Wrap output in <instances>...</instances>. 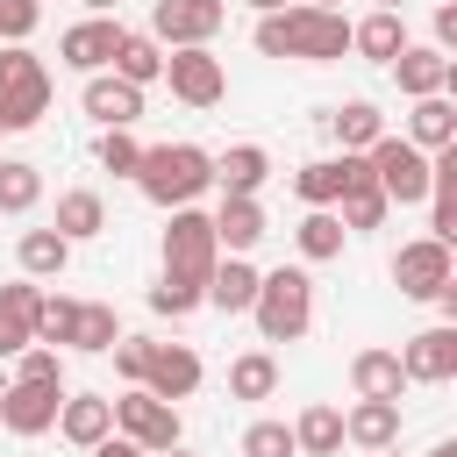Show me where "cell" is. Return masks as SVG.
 Segmentation results:
<instances>
[{"label": "cell", "instance_id": "44dd1931", "mask_svg": "<svg viewBox=\"0 0 457 457\" xmlns=\"http://www.w3.org/2000/svg\"><path fill=\"white\" fill-rule=\"evenodd\" d=\"M364 171V157H314V164H300L293 171V193L307 200V207H336L343 200V186Z\"/></svg>", "mask_w": 457, "mask_h": 457}, {"label": "cell", "instance_id": "e575fe53", "mask_svg": "<svg viewBox=\"0 0 457 457\" xmlns=\"http://www.w3.org/2000/svg\"><path fill=\"white\" fill-rule=\"evenodd\" d=\"M43 200V171L29 157H0V214H29Z\"/></svg>", "mask_w": 457, "mask_h": 457}, {"label": "cell", "instance_id": "ba28073f", "mask_svg": "<svg viewBox=\"0 0 457 457\" xmlns=\"http://www.w3.org/2000/svg\"><path fill=\"white\" fill-rule=\"evenodd\" d=\"M114 436H129L136 450H171L179 443V407L171 400H157V393H143V386H129L121 400H114Z\"/></svg>", "mask_w": 457, "mask_h": 457}, {"label": "cell", "instance_id": "5bb4252c", "mask_svg": "<svg viewBox=\"0 0 457 457\" xmlns=\"http://www.w3.org/2000/svg\"><path fill=\"white\" fill-rule=\"evenodd\" d=\"M200 386V357L186 343H150V364H143V393L157 400H186Z\"/></svg>", "mask_w": 457, "mask_h": 457}, {"label": "cell", "instance_id": "cb8c5ba5", "mask_svg": "<svg viewBox=\"0 0 457 457\" xmlns=\"http://www.w3.org/2000/svg\"><path fill=\"white\" fill-rule=\"evenodd\" d=\"M350 386H357V400H400L407 393L400 350H357L350 357Z\"/></svg>", "mask_w": 457, "mask_h": 457}, {"label": "cell", "instance_id": "f35d334b", "mask_svg": "<svg viewBox=\"0 0 457 457\" xmlns=\"http://www.w3.org/2000/svg\"><path fill=\"white\" fill-rule=\"evenodd\" d=\"M136 164H143V143H136L129 129H107V136H100V171H114V179H136Z\"/></svg>", "mask_w": 457, "mask_h": 457}, {"label": "cell", "instance_id": "8992f818", "mask_svg": "<svg viewBox=\"0 0 457 457\" xmlns=\"http://www.w3.org/2000/svg\"><path fill=\"white\" fill-rule=\"evenodd\" d=\"M393 286H400V300H436V293H450V286H457L450 243H436V236L400 243V250H393Z\"/></svg>", "mask_w": 457, "mask_h": 457}, {"label": "cell", "instance_id": "d4e9b609", "mask_svg": "<svg viewBox=\"0 0 457 457\" xmlns=\"http://www.w3.org/2000/svg\"><path fill=\"white\" fill-rule=\"evenodd\" d=\"M350 50H357V57H371V64H393V57L407 50V21H400V14H386V7H371L364 21H350Z\"/></svg>", "mask_w": 457, "mask_h": 457}, {"label": "cell", "instance_id": "836d02e7", "mask_svg": "<svg viewBox=\"0 0 457 457\" xmlns=\"http://www.w3.org/2000/svg\"><path fill=\"white\" fill-rule=\"evenodd\" d=\"M114 79H129V86L143 93L150 79H164V50H157L150 36H136V29H129V36H121V50H114Z\"/></svg>", "mask_w": 457, "mask_h": 457}, {"label": "cell", "instance_id": "7a4b0ae2", "mask_svg": "<svg viewBox=\"0 0 457 457\" xmlns=\"http://www.w3.org/2000/svg\"><path fill=\"white\" fill-rule=\"evenodd\" d=\"M136 186H143V200L164 207V214H171V207H193V193L214 186V157H207L200 143H157V150H143Z\"/></svg>", "mask_w": 457, "mask_h": 457}, {"label": "cell", "instance_id": "681fc988", "mask_svg": "<svg viewBox=\"0 0 457 457\" xmlns=\"http://www.w3.org/2000/svg\"><path fill=\"white\" fill-rule=\"evenodd\" d=\"M307 7H328V14H343V0H307Z\"/></svg>", "mask_w": 457, "mask_h": 457}, {"label": "cell", "instance_id": "60d3db41", "mask_svg": "<svg viewBox=\"0 0 457 457\" xmlns=\"http://www.w3.org/2000/svg\"><path fill=\"white\" fill-rule=\"evenodd\" d=\"M14 378H29V386H64V364H57L50 343H29V350L14 357Z\"/></svg>", "mask_w": 457, "mask_h": 457}, {"label": "cell", "instance_id": "db71d44e", "mask_svg": "<svg viewBox=\"0 0 457 457\" xmlns=\"http://www.w3.org/2000/svg\"><path fill=\"white\" fill-rule=\"evenodd\" d=\"M378 457H386V450H378Z\"/></svg>", "mask_w": 457, "mask_h": 457}, {"label": "cell", "instance_id": "f907efd6", "mask_svg": "<svg viewBox=\"0 0 457 457\" xmlns=\"http://www.w3.org/2000/svg\"><path fill=\"white\" fill-rule=\"evenodd\" d=\"M157 457H193V450H186V443H171V450H157Z\"/></svg>", "mask_w": 457, "mask_h": 457}, {"label": "cell", "instance_id": "83f0119b", "mask_svg": "<svg viewBox=\"0 0 457 457\" xmlns=\"http://www.w3.org/2000/svg\"><path fill=\"white\" fill-rule=\"evenodd\" d=\"M336 207H343V214H336V221H343V236H350V228H378V221L393 214V200L378 193V179H371V164H364V171H357V179L343 186V200H336Z\"/></svg>", "mask_w": 457, "mask_h": 457}, {"label": "cell", "instance_id": "d6a6232c", "mask_svg": "<svg viewBox=\"0 0 457 457\" xmlns=\"http://www.w3.org/2000/svg\"><path fill=\"white\" fill-rule=\"evenodd\" d=\"M228 393H236V400H271V393H278V357H271V350H243V357L228 364Z\"/></svg>", "mask_w": 457, "mask_h": 457}, {"label": "cell", "instance_id": "484cf974", "mask_svg": "<svg viewBox=\"0 0 457 457\" xmlns=\"http://www.w3.org/2000/svg\"><path fill=\"white\" fill-rule=\"evenodd\" d=\"M207 221H214V243L228 257H243V250L264 243V207L257 200H221V214H207Z\"/></svg>", "mask_w": 457, "mask_h": 457}, {"label": "cell", "instance_id": "ffe728a7", "mask_svg": "<svg viewBox=\"0 0 457 457\" xmlns=\"http://www.w3.org/2000/svg\"><path fill=\"white\" fill-rule=\"evenodd\" d=\"M407 143H414L421 157H436V150L457 143V107H450V93H428V100L407 107Z\"/></svg>", "mask_w": 457, "mask_h": 457}, {"label": "cell", "instance_id": "8d00e7d4", "mask_svg": "<svg viewBox=\"0 0 457 457\" xmlns=\"http://www.w3.org/2000/svg\"><path fill=\"white\" fill-rule=\"evenodd\" d=\"M71 328H79V300L71 293H43L36 300V343H71Z\"/></svg>", "mask_w": 457, "mask_h": 457}, {"label": "cell", "instance_id": "8fae6325", "mask_svg": "<svg viewBox=\"0 0 457 457\" xmlns=\"http://www.w3.org/2000/svg\"><path fill=\"white\" fill-rule=\"evenodd\" d=\"M400 371H407V386H450L457 378V328H421V336H407V350H400Z\"/></svg>", "mask_w": 457, "mask_h": 457}, {"label": "cell", "instance_id": "f546056e", "mask_svg": "<svg viewBox=\"0 0 457 457\" xmlns=\"http://www.w3.org/2000/svg\"><path fill=\"white\" fill-rule=\"evenodd\" d=\"M64 243H86V236H100L107 228V200L93 193V186H79V193H64L57 200V221H50Z\"/></svg>", "mask_w": 457, "mask_h": 457}, {"label": "cell", "instance_id": "d590c367", "mask_svg": "<svg viewBox=\"0 0 457 457\" xmlns=\"http://www.w3.org/2000/svg\"><path fill=\"white\" fill-rule=\"evenodd\" d=\"M121 343V321H114V307H100V300H79V328H71V350H114Z\"/></svg>", "mask_w": 457, "mask_h": 457}, {"label": "cell", "instance_id": "6da1fadb", "mask_svg": "<svg viewBox=\"0 0 457 457\" xmlns=\"http://www.w3.org/2000/svg\"><path fill=\"white\" fill-rule=\"evenodd\" d=\"M257 50L264 57H300V64H336L350 50V21L328 14V7H278L257 21Z\"/></svg>", "mask_w": 457, "mask_h": 457}, {"label": "cell", "instance_id": "52a82bcc", "mask_svg": "<svg viewBox=\"0 0 457 457\" xmlns=\"http://www.w3.org/2000/svg\"><path fill=\"white\" fill-rule=\"evenodd\" d=\"M221 21H228L221 0H157L150 7V43L157 50H200V43H214Z\"/></svg>", "mask_w": 457, "mask_h": 457}, {"label": "cell", "instance_id": "f5cc1de1", "mask_svg": "<svg viewBox=\"0 0 457 457\" xmlns=\"http://www.w3.org/2000/svg\"><path fill=\"white\" fill-rule=\"evenodd\" d=\"M0 136H7V129H0Z\"/></svg>", "mask_w": 457, "mask_h": 457}, {"label": "cell", "instance_id": "bcb514c9", "mask_svg": "<svg viewBox=\"0 0 457 457\" xmlns=\"http://www.w3.org/2000/svg\"><path fill=\"white\" fill-rule=\"evenodd\" d=\"M257 14H278V7H300V0H250Z\"/></svg>", "mask_w": 457, "mask_h": 457}, {"label": "cell", "instance_id": "603a6c76", "mask_svg": "<svg viewBox=\"0 0 457 457\" xmlns=\"http://www.w3.org/2000/svg\"><path fill=\"white\" fill-rule=\"evenodd\" d=\"M257 264L250 257H221L214 271H207V307H221V314H250V300H257Z\"/></svg>", "mask_w": 457, "mask_h": 457}, {"label": "cell", "instance_id": "30bf717a", "mask_svg": "<svg viewBox=\"0 0 457 457\" xmlns=\"http://www.w3.org/2000/svg\"><path fill=\"white\" fill-rule=\"evenodd\" d=\"M121 36H129V29H121L114 14H86V21H71V29H64V43H57V57H64L71 71H86V79H93V71H107V64H114V50H121Z\"/></svg>", "mask_w": 457, "mask_h": 457}, {"label": "cell", "instance_id": "f1b7e54d", "mask_svg": "<svg viewBox=\"0 0 457 457\" xmlns=\"http://www.w3.org/2000/svg\"><path fill=\"white\" fill-rule=\"evenodd\" d=\"M328 129H336V143H343V157H364L378 136H386V114L371 107V100H350V107H336L328 114Z\"/></svg>", "mask_w": 457, "mask_h": 457}, {"label": "cell", "instance_id": "7bdbcfd3", "mask_svg": "<svg viewBox=\"0 0 457 457\" xmlns=\"http://www.w3.org/2000/svg\"><path fill=\"white\" fill-rule=\"evenodd\" d=\"M143 364H150V336H121V343H114V371H121L129 386H143Z\"/></svg>", "mask_w": 457, "mask_h": 457}, {"label": "cell", "instance_id": "ab89813d", "mask_svg": "<svg viewBox=\"0 0 457 457\" xmlns=\"http://www.w3.org/2000/svg\"><path fill=\"white\" fill-rule=\"evenodd\" d=\"M243 457H300V450H293V428L286 421H250L243 428Z\"/></svg>", "mask_w": 457, "mask_h": 457}, {"label": "cell", "instance_id": "9a60e30c", "mask_svg": "<svg viewBox=\"0 0 457 457\" xmlns=\"http://www.w3.org/2000/svg\"><path fill=\"white\" fill-rule=\"evenodd\" d=\"M264 179H271V150H264V143H236V150L214 157V186H221V200H257Z\"/></svg>", "mask_w": 457, "mask_h": 457}, {"label": "cell", "instance_id": "b9f144b4", "mask_svg": "<svg viewBox=\"0 0 457 457\" xmlns=\"http://www.w3.org/2000/svg\"><path fill=\"white\" fill-rule=\"evenodd\" d=\"M43 21V0H0V43H29Z\"/></svg>", "mask_w": 457, "mask_h": 457}, {"label": "cell", "instance_id": "3957f363", "mask_svg": "<svg viewBox=\"0 0 457 457\" xmlns=\"http://www.w3.org/2000/svg\"><path fill=\"white\" fill-rule=\"evenodd\" d=\"M250 314H257V336L264 343H300L314 328V278L307 271H264Z\"/></svg>", "mask_w": 457, "mask_h": 457}, {"label": "cell", "instance_id": "4fadbf2b", "mask_svg": "<svg viewBox=\"0 0 457 457\" xmlns=\"http://www.w3.org/2000/svg\"><path fill=\"white\" fill-rule=\"evenodd\" d=\"M393 79H400L407 100H428V93H450V86H457V64H450L436 43H407V50L393 57Z\"/></svg>", "mask_w": 457, "mask_h": 457}, {"label": "cell", "instance_id": "4dcf8cb0", "mask_svg": "<svg viewBox=\"0 0 457 457\" xmlns=\"http://www.w3.org/2000/svg\"><path fill=\"white\" fill-rule=\"evenodd\" d=\"M293 243H300L307 264H328V257H343V221H336L328 207H307L300 228H293Z\"/></svg>", "mask_w": 457, "mask_h": 457}, {"label": "cell", "instance_id": "7402d4cb", "mask_svg": "<svg viewBox=\"0 0 457 457\" xmlns=\"http://www.w3.org/2000/svg\"><path fill=\"white\" fill-rule=\"evenodd\" d=\"M36 286L29 278H14V286H0V357H21L29 343H36Z\"/></svg>", "mask_w": 457, "mask_h": 457}, {"label": "cell", "instance_id": "e0dca14e", "mask_svg": "<svg viewBox=\"0 0 457 457\" xmlns=\"http://www.w3.org/2000/svg\"><path fill=\"white\" fill-rule=\"evenodd\" d=\"M343 443H357L364 457L393 450V443H400V400H357V407L343 414Z\"/></svg>", "mask_w": 457, "mask_h": 457}, {"label": "cell", "instance_id": "1f68e13d", "mask_svg": "<svg viewBox=\"0 0 457 457\" xmlns=\"http://www.w3.org/2000/svg\"><path fill=\"white\" fill-rule=\"evenodd\" d=\"M14 257H21V271H29V278H64V264H71V243H64L57 228H29Z\"/></svg>", "mask_w": 457, "mask_h": 457}, {"label": "cell", "instance_id": "7dc6e473", "mask_svg": "<svg viewBox=\"0 0 457 457\" xmlns=\"http://www.w3.org/2000/svg\"><path fill=\"white\" fill-rule=\"evenodd\" d=\"M86 7H93V14H114V7H121V0H86Z\"/></svg>", "mask_w": 457, "mask_h": 457}, {"label": "cell", "instance_id": "ee69618b", "mask_svg": "<svg viewBox=\"0 0 457 457\" xmlns=\"http://www.w3.org/2000/svg\"><path fill=\"white\" fill-rule=\"evenodd\" d=\"M436 50H443V57L457 50V7H436Z\"/></svg>", "mask_w": 457, "mask_h": 457}, {"label": "cell", "instance_id": "2e32d148", "mask_svg": "<svg viewBox=\"0 0 457 457\" xmlns=\"http://www.w3.org/2000/svg\"><path fill=\"white\" fill-rule=\"evenodd\" d=\"M57 436L79 443V450L107 443V436H114V400H107V393H71V400L57 407Z\"/></svg>", "mask_w": 457, "mask_h": 457}, {"label": "cell", "instance_id": "ac0fdd59", "mask_svg": "<svg viewBox=\"0 0 457 457\" xmlns=\"http://www.w3.org/2000/svg\"><path fill=\"white\" fill-rule=\"evenodd\" d=\"M79 100H86V114H93L100 129H129V121L143 114V93H136L129 79H114V71H93Z\"/></svg>", "mask_w": 457, "mask_h": 457}, {"label": "cell", "instance_id": "f6af8a7d", "mask_svg": "<svg viewBox=\"0 0 457 457\" xmlns=\"http://www.w3.org/2000/svg\"><path fill=\"white\" fill-rule=\"evenodd\" d=\"M86 457H150V450H136V443H129V436H107V443H93V450H86Z\"/></svg>", "mask_w": 457, "mask_h": 457}, {"label": "cell", "instance_id": "277c9868", "mask_svg": "<svg viewBox=\"0 0 457 457\" xmlns=\"http://www.w3.org/2000/svg\"><path fill=\"white\" fill-rule=\"evenodd\" d=\"M221 264V243H214V221L200 207H171V228H164V271L171 278H193L207 286V271Z\"/></svg>", "mask_w": 457, "mask_h": 457}, {"label": "cell", "instance_id": "4316f807", "mask_svg": "<svg viewBox=\"0 0 457 457\" xmlns=\"http://www.w3.org/2000/svg\"><path fill=\"white\" fill-rule=\"evenodd\" d=\"M293 450H300V457H336V450H343V407H328V400L300 407V421H293Z\"/></svg>", "mask_w": 457, "mask_h": 457}, {"label": "cell", "instance_id": "d6986e66", "mask_svg": "<svg viewBox=\"0 0 457 457\" xmlns=\"http://www.w3.org/2000/svg\"><path fill=\"white\" fill-rule=\"evenodd\" d=\"M50 114V71L43 64H29L21 79H7L0 86V129H36Z\"/></svg>", "mask_w": 457, "mask_h": 457}, {"label": "cell", "instance_id": "c3c4849f", "mask_svg": "<svg viewBox=\"0 0 457 457\" xmlns=\"http://www.w3.org/2000/svg\"><path fill=\"white\" fill-rule=\"evenodd\" d=\"M428 457H457V443H436V450H428Z\"/></svg>", "mask_w": 457, "mask_h": 457}, {"label": "cell", "instance_id": "816d5d0a", "mask_svg": "<svg viewBox=\"0 0 457 457\" xmlns=\"http://www.w3.org/2000/svg\"><path fill=\"white\" fill-rule=\"evenodd\" d=\"M378 7H386V14H400V7H407V0H378Z\"/></svg>", "mask_w": 457, "mask_h": 457}, {"label": "cell", "instance_id": "7c38bea8", "mask_svg": "<svg viewBox=\"0 0 457 457\" xmlns=\"http://www.w3.org/2000/svg\"><path fill=\"white\" fill-rule=\"evenodd\" d=\"M57 407H64V386H29V378H14V386L0 393V428L43 436V428H57Z\"/></svg>", "mask_w": 457, "mask_h": 457}, {"label": "cell", "instance_id": "5b68a950", "mask_svg": "<svg viewBox=\"0 0 457 457\" xmlns=\"http://www.w3.org/2000/svg\"><path fill=\"white\" fill-rule=\"evenodd\" d=\"M364 164H371V179H378V193H386L393 207L428 200V157H421L407 136H378V143L364 150Z\"/></svg>", "mask_w": 457, "mask_h": 457}, {"label": "cell", "instance_id": "9c48e42d", "mask_svg": "<svg viewBox=\"0 0 457 457\" xmlns=\"http://www.w3.org/2000/svg\"><path fill=\"white\" fill-rule=\"evenodd\" d=\"M164 79H171V93L186 100V107H214L221 93H228V71H221V57L200 43V50H164Z\"/></svg>", "mask_w": 457, "mask_h": 457}, {"label": "cell", "instance_id": "74e56055", "mask_svg": "<svg viewBox=\"0 0 457 457\" xmlns=\"http://www.w3.org/2000/svg\"><path fill=\"white\" fill-rule=\"evenodd\" d=\"M150 307L179 321V314H193V307H207V286H193V278H171V271H164V278L150 286Z\"/></svg>", "mask_w": 457, "mask_h": 457}]
</instances>
